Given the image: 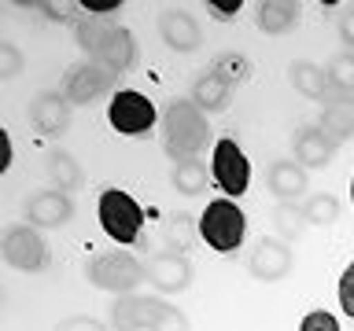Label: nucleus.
<instances>
[{"label":"nucleus","mask_w":354,"mask_h":331,"mask_svg":"<svg viewBox=\"0 0 354 331\" xmlns=\"http://www.w3.org/2000/svg\"><path fill=\"white\" fill-rule=\"evenodd\" d=\"M188 99H192L203 114H221V110L232 103V88L221 81V77H214L210 70H203L192 81V96H188Z\"/></svg>","instance_id":"22"},{"label":"nucleus","mask_w":354,"mask_h":331,"mask_svg":"<svg viewBox=\"0 0 354 331\" xmlns=\"http://www.w3.org/2000/svg\"><path fill=\"white\" fill-rule=\"evenodd\" d=\"M148 283L162 294H181L192 287V261L185 254H174V250H159L151 254L148 261Z\"/></svg>","instance_id":"11"},{"label":"nucleus","mask_w":354,"mask_h":331,"mask_svg":"<svg viewBox=\"0 0 354 331\" xmlns=\"http://www.w3.org/2000/svg\"><path fill=\"white\" fill-rule=\"evenodd\" d=\"M22 66H26V59H22L19 44L0 41V81H11V77H19Z\"/></svg>","instance_id":"30"},{"label":"nucleus","mask_w":354,"mask_h":331,"mask_svg":"<svg viewBox=\"0 0 354 331\" xmlns=\"http://www.w3.org/2000/svg\"><path fill=\"white\" fill-rule=\"evenodd\" d=\"M111 85H115V74H107L96 59H77V63L66 66V74H63V96L71 99L74 107L96 103L100 96L111 92Z\"/></svg>","instance_id":"8"},{"label":"nucleus","mask_w":354,"mask_h":331,"mask_svg":"<svg viewBox=\"0 0 354 331\" xmlns=\"http://www.w3.org/2000/svg\"><path fill=\"white\" fill-rule=\"evenodd\" d=\"M196 236H199V221H192V214H170V217L162 221V239H166V250L185 254V250L196 243Z\"/></svg>","instance_id":"24"},{"label":"nucleus","mask_w":354,"mask_h":331,"mask_svg":"<svg viewBox=\"0 0 354 331\" xmlns=\"http://www.w3.org/2000/svg\"><path fill=\"white\" fill-rule=\"evenodd\" d=\"M351 203H354V177H351Z\"/></svg>","instance_id":"40"},{"label":"nucleus","mask_w":354,"mask_h":331,"mask_svg":"<svg viewBox=\"0 0 354 331\" xmlns=\"http://www.w3.org/2000/svg\"><path fill=\"white\" fill-rule=\"evenodd\" d=\"M299 15H303V4L299 0H262L254 8V26H259L266 37H284L299 26Z\"/></svg>","instance_id":"17"},{"label":"nucleus","mask_w":354,"mask_h":331,"mask_svg":"<svg viewBox=\"0 0 354 331\" xmlns=\"http://www.w3.org/2000/svg\"><path fill=\"white\" fill-rule=\"evenodd\" d=\"M107 121L115 126V132H122V137L140 140L155 129L159 114H155V103L144 92H137V88H118L107 103Z\"/></svg>","instance_id":"5"},{"label":"nucleus","mask_w":354,"mask_h":331,"mask_svg":"<svg viewBox=\"0 0 354 331\" xmlns=\"http://www.w3.org/2000/svg\"><path fill=\"white\" fill-rule=\"evenodd\" d=\"M210 177H214V184L225 192V199H240L248 192L251 184V162L243 148L236 140H218L214 143V154H210Z\"/></svg>","instance_id":"7"},{"label":"nucleus","mask_w":354,"mask_h":331,"mask_svg":"<svg viewBox=\"0 0 354 331\" xmlns=\"http://www.w3.org/2000/svg\"><path fill=\"white\" fill-rule=\"evenodd\" d=\"M299 331H343V328L332 313H325V309H310V313L299 320Z\"/></svg>","instance_id":"32"},{"label":"nucleus","mask_w":354,"mask_h":331,"mask_svg":"<svg viewBox=\"0 0 354 331\" xmlns=\"http://www.w3.org/2000/svg\"><path fill=\"white\" fill-rule=\"evenodd\" d=\"M11 159H15V148H11V132L0 129V173L11 166Z\"/></svg>","instance_id":"39"},{"label":"nucleus","mask_w":354,"mask_h":331,"mask_svg":"<svg viewBox=\"0 0 354 331\" xmlns=\"http://www.w3.org/2000/svg\"><path fill=\"white\" fill-rule=\"evenodd\" d=\"M321 129L332 143H343L354 137V96H343L336 92L332 99H325L321 107Z\"/></svg>","instance_id":"20"},{"label":"nucleus","mask_w":354,"mask_h":331,"mask_svg":"<svg viewBox=\"0 0 354 331\" xmlns=\"http://www.w3.org/2000/svg\"><path fill=\"white\" fill-rule=\"evenodd\" d=\"M336 294H339V309H343V313H347V317L354 320V261L347 265V269H343Z\"/></svg>","instance_id":"34"},{"label":"nucleus","mask_w":354,"mask_h":331,"mask_svg":"<svg viewBox=\"0 0 354 331\" xmlns=\"http://www.w3.org/2000/svg\"><path fill=\"white\" fill-rule=\"evenodd\" d=\"M292 148H295V162L303 166V170H325V166H332V159H336V143L325 137L321 126H303L292 137Z\"/></svg>","instance_id":"16"},{"label":"nucleus","mask_w":354,"mask_h":331,"mask_svg":"<svg viewBox=\"0 0 354 331\" xmlns=\"http://www.w3.org/2000/svg\"><path fill=\"white\" fill-rule=\"evenodd\" d=\"M210 74L221 77L229 88H236V85H248L251 81V74H254V66L251 59L243 52H221L214 63H210Z\"/></svg>","instance_id":"25"},{"label":"nucleus","mask_w":354,"mask_h":331,"mask_svg":"<svg viewBox=\"0 0 354 331\" xmlns=\"http://www.w3.org/2000/svg\"><path fill=\"white\" fill-rule=\"evenodd\" d=\"M37 11H44V19H52V22H77V15L74 11H82V4H52V0H37V4H33Z\"/></svg>","instance_id":"33"},{"label":"nucleus","mask_w":354,"mask_h":331,"mask_svg":"<svg viewBox=\"0 0 354 331\" xmlns=\"http://www.w3.org/2000/svg\"><path fill=\"white\" fill-rule=\"evenodd\" d=\"M210 143V121L207 114L199 110L192 99H170L162 110V151L170 154L174 162H188V159H199Z\"/></svg>","instance_id":"1"},{"label":"nucleus","mask_w":354,"mask_h":331,"mask_svg":"<svg viewBox=\"0 0 354 331\" xmlns=\"http://www.w3.org/2000/svg\"><path fill=\"white\" fill-rule=\"evenodd\" d=\"M55 331H111V324H104L96 317H66L55 324Z\"/></svg>","instance_id":"35"},{"label":"nucleus","mask_w":354,"mask_h":331,"mask_svg":"<svg viewBox=\"0 0 354 331\" xmlns=\"http://www.w3.org/2000/svg\"><path fill=\"white\" fill-rule=\"evenodd\" d=\"M96 217H100V228H104L115 243H122V247H129V243L140 239L144 210H140L137 199L129 192H122V188H104V192H100Z\"/></svg>","instance_id":"4"},{"label":"nucleus","mask_w":354,"mask_h":331,"mask_svg":"<svg viewBox=\"0 0 354 331\" xmlns=\"http://www.w3.org/2000/svg\"><path fill=\"white\" fill-rule=\"evenodd\" d=\"M74 118V103L63 92H37L30 103V126L48 140H59L66 129H71Z\"/></svg>","instance_id":"10"},{"label":"nucleus","mask_w":354,"mask_h":331,"mask_svg":"<svg viewBox=\"0 0 354 331\" xmlns=\"http://www.w3.org/2000/svg\"><path fill=\"white\" fill-rule=\"evenodd\" d=\"M166 305V298L155 294H122L107 305V324L111 331H151Z\"/></svg>","instance_id":"9"},{"label":"nucleus","mask_w":354,"mask_h":331,"mask_svg":"<svg viewBox=\"0 0 354 331\" xmlns=\"http://www.w3.org/2000/svg\"><path fill=\"white\" fill-rule=\"evenodd\" d=\"M243 236H248V217L232 199H210L207 210L199 214V239L218 254L240 250Z\"/></svg>","instance_id":"3"},{"label":"nucleus","mask_w":354,"mask_h":331,"mask_svg":"<svg viewBox=\"0 0 354 331\" xmlns=\"http://www.w3.org/2000/svg\"><path fill=\"white\" fill-rule=\"evenodd\" d=\"M151 331H192V324H188V317L181 313V309L166 302V305H162V313H159V320H155V328H151Z\"/></svg>","instance_id":"31"},{"label":"nucleus","mask_w":354,"mask_h":331,"mask_svg":"<svg viewBox=\"0 0 354 331\" xmlns=\"http://www.w3.org/2000/svg\"><path fill=\"white\" fill-rule=\"evenodd\" d=\"M0 254L19 272H41V269H48V258H52L41 228H33V225H11L4 232V239H0Z\"/></svg>","instance_id":"6"},{"label":"nucleus","mask_w":354,"mask_h":331,"mask_svg":"<svg viewBox=\"0 0 354 331\" xmlns=\"http://www.w3.org/2000/svg\"><path fill=\"white\" fill-rule=\"evenodd\" d=\"M111 26V19H96V15H77L74 22V44L85 52V59H93V52L100 48V41H104V33Z\"/></svg>","instance_id":"27"},{"label":"nucleus","mask_w":354,"mask_h":331,"mask_svg":"<svg viewBox=\"0 0 354 331\" xmlns=\"http://www.w3.org/2000/svg\"><path fill=\"white\" fill-rule=\"evenodd\" d=\"M273 228H277V239H284L288 247H292V243H299V239L306 236V228H310L306 210L299 206V203H277V210H273Z\"/></svg>","instance_id":"23"},{"label":"nucleus","mask_w":354,"mask_h":331,"mask_svg":"<svg viewBox=\"0 0 354 331\" xmlns=\"http://www.w3.org/2000/svg\"><path fill=\"white\" fill-rule=\"evenodd\" d=\"M93 59L104 66L107 74H115V77L126 74V70H133V63H137V37H133L126 26L111 22L104 41H100V48L93 52Z\"/></svg>","instance_id":"13"},{"label":"nucleus","mask_w":354,"mask_h":331,"mask_svg":"<svg viewBox=\"0 0 354 331\" xmlns=\"http://www.w3.org/2000/svg\"><path fill=\"white\" fill-rule=\"evenodd\" d=\"M243 8V0H207V11L214 15L218 22H229L236 19V11Z\"/></svg>","instance_id":"37"},{"label":"nucleus","mask_w":354,"mask_h":331,"mask_svg":"<svg viewBox=\"0 0 354 331\" xmlns=\"http://www.w3.org/2000/svg\"><path fill=\"white\" fill-rule=\"evenodd\" d=\"M303 210H306L310 225H321V228H328V225H336V221H339V199L328 195V192L310 195L306 203H303Z\"/></svg>","instance_id":"28"},{"label":"nucleus","mask_w":354,"mask_h":331,"mask_svg":"<svg viewBox=\"0 0 354 331\" xmlns=\"http://www.w3.org/2000/svg\"><path fill=\"white\" fill-rule=\"evenodd\" d=\"M325 70H328V81H332V88H336V92L354 96V52L332 55Z\"/></svg>","instance_id":"29"},{"label":"nucleus","mask_w":354,"mask_h":331,"mask_svg":"<svg viewBox=\"0 0 354 331\" xmlns=\"http://www.w3.org/2000/svg\"><path fill=\"white\" fill-rule=\"evenodd\" d=\"M288 81H292V88L306 99H332L336 96V88L328 81V70L317 63H310V59H295L288 66Z\"/></svg>","instance_id":"18"},{"label":"nucleus","mask_w":354,"mask_h":331,"mask_svg":"<svg viewBox=\"0 0 354 331\" xmlns=\"http://www.w3.org/2000/svg\"><path fill=\"white\" fill-rule=\"evenodd\" d=\"M339 41L347 44V52H354V4H347L339 15Z\"/></svg>","instance_id":"38"},{"label":"nucleus","mask_w":354,"mask_h":331,"mask_svg":"<svg viewBox=\"0 0 354 331\" xmlns=\"http://www.w3.org/2000/svg\"><path fill=\"white\" fill-rule=\"evenodd\" d=\"M85 280L107 294H137V287L148 280V265L137 261L129 250H104L85 261Z\"/></svg>","instance_id":"2"},{"label":"nucleus","mask_w":354,"mask_h":331,"mask_svg":"<svg viewBox=\"0 0 354 331\" xmlns=\"http://www.w3.org/2000/svg\"><path fill=\"white\" fill-rule=\"evenodd\" d=\"M306 170L292 159H281L270 166V192L277 195V203H299V199L306 195Z\"/></svg>","instance_id":"19"},{"label":"nucleus","mask_w":354,"mask_h":331,"mask_svg":"<svg viewBox=\"0 0 354 331\" xmlns=\"http://www.w3.org/2000/svg\"><path fill=\"white\" fill-rule=\"evenodd\" d=\"M44 173H48L55 192H63V195L82 192V184H85V173H82V166H77V159L71 151H48L44 154Z\"/></svg>","instance_id":"21"},{"label":"nucleus","mask_w":354,"mask_h":331,"mask_svg":"<svg viewBox=\"0 0 354 331\" xmlns=\"http://www.w3.org/2000/svg\"><path fill=\"white\" fill-rule=\"evenodd\" d=\"M82 11L85 15H96V19H111L122 11V0H82Z\"/></svg>","instance_id":"36"},{"label":"nucleus","mask_w":354,"mask_h":331,"mask_svg":"<svg viewBox=\"0 0 354 331\" xmlns=\"http://www.w3.org/2000/svg\"><path fill=\"white\" fill-rule=\"evenodd\" d=\"M159 37L170 52L177 55H188L203 44V30H199L196 15H188L185 8H166L159 15Z\"/></svg>","instance_id":"14"},{"label":"nucleus","mask_w":354,"mask_h":331,"mask_svg":"<svg viewBox=\"0 0 354 331\" xmlns=\"http://www.w3.org/2000/svg\"><path fill=\"white\" fill-rule=\"evenodd\" d=\"M26 221L33 228H66L74 221V199L55 192V188L33 192L26 199Z\"/></svg>","instance_id":"15"},{"label":"nucleus","mask_w":354,"mask_h":331,"mask_svg":"<svg viewBox=\"0 0 354 331\" xmlns=\"http://www.w3.org/2000/svg\"><path fill=\"white\" fill-rule=\"evenodd\" d=\"M292 269H295V254L284 239H259V247L251 250V261H248V272L259 283H277Z\"/></svg>","instance_id":"12"},{"label":"nucleus","mask_w":354,"mask_h":331,"mask_svg":"<svg viewBox=\"0 0 354 331\" xmlns=\"http://www.w3.org/2000/svg\"><path fill=\"white\" fill-rule=\"evenodd\" d=\"M170 184L177 188L181 195H203L207 192V166L199 159H188V162H174V173H170Z\"/></svg>","instance_id":"26"}]
</instances>
